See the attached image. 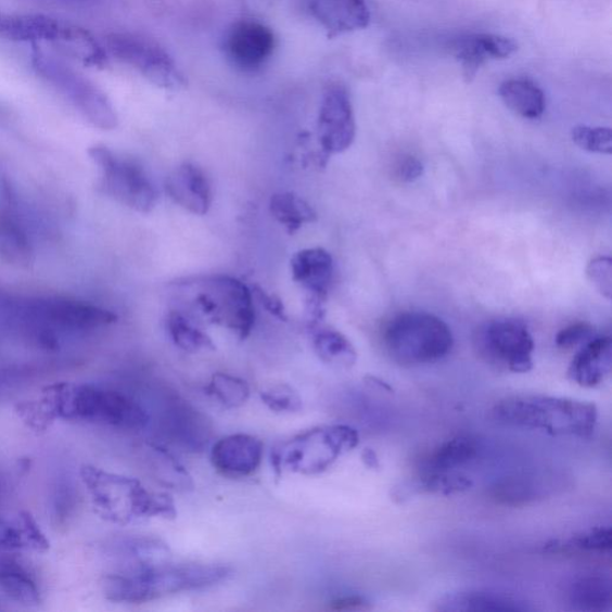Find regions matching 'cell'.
Segmentation results:
<instances>
[{"label":"cell","mask_w":612,"mask_h":612,"mask_svg":"<svg viewBox=\"0 0 612 612\" xmlns=\"http://www.w3.org/2000/svg\"><path fill=\"white\" fill-rule=\"evenodd\" d=\"M35 405L49 425L55 419H63L140 431L151 422L148 409L132 396L91 384L51 385Z\"/></svg>","instance_id":"obj_1"},{"label":"cell","mask_w":612,"mask_h":612,"mask_svg":"<svg viewBox=\"0 0 612 612\" xmlns=\"http://www.w3.org/2000/svg\"><path fill=\"white\" fill-rule=\"evenodd\" d=\"M80 477L93 509L113 524L124 526L152 517L174 520L178 515L169 494L151 492L138 479L92 466L81 467Z\"/></svg>","instance_id":"obj_2"},{"label":"cell","mask_w":612,"mask_h":612,"mask_svg":"<svg viewBox=\"0 0 612 612\" xmlns=\"http://www.w3.org/2000/svg\"><path fill=\"white\" fill-rule=\"evenodd\" d=\"M231 575L232 569L220 564L169 562L155 569L110 574L103 582V591L112 602L140 604L214 586Z\"/></svg>","instance_id":"obj_3"},{"label":"cell","mask_w":612,"mask_h":612,"mask_svg":"<svg viewBox=\"0 0 612 612\" xmlns=\"http://www.w3.org/2000/svg\"><path fill=\"white\" fill-rule=\"evenodd\" d=\"M492 413L503 425L543 431L554 437H591L598 420V409L591 403L546 395L506 397Z\"/></svg>","instance_id":"obj_4"},{"label":"cell","mask_w":612,"mask_h":612,"mask_svg":"<svg viewBox=\"0 0 612 612\" xmlns=\"http://www.w3.org/2000/svg\"><path fill=\"white\" fill-rule=\"evenodd\" d=\"M384 348L395 362L413 368L438 362L454 348L451 329L429 313L399 314L386 324Z\"/></svg>","instance_id":"obj_5"},{"label":"cell","mask_w":612,"mask_h":612,"mask_svg":"<svg viewBox=\"0 0 612 612\" xmlns=\"http://www.w3.org/2000/svg\"><path fill=\"white\" fill-rule=\"evenodd\" d=\"M358 444L359 434L350 426L316 428L277 446L270 459L277 475L285 470L302 475H319L341 456L356 449Z\"/></svg>","instance_id":"obj_6"},{"label":"cell","mask_w":612,"mask_h":612,"mask_svg":"<svg viewBox=\"0 0 612 612\" xmlns=\"http://www.w3.org/2000/svg\"><path fill=\"white\" fill-rule=\"evenodd\" d=\"M0 35L9 40L33 46L42 42L55 44L66 54L91 67L102 68L109 64L107 51L90 31L51 16H0Z\"/></svg>","instance_id":"obj_7"},{"label":"cell","mask_w":612,"mask_h":612,"mask_svg":"<svg viewBox=\"0 0 612 612\" xmlns=\"http://www.w3.org/2000/svg\"><path fill=\"white\" fill-rule=\"evenodd\" d=\"M31 65L47 84L62 93L93 126L112 131L119 125L117 114L107 95L86 76L61 59L34 46Z\"/></svg>","instance_id":"obj_8"},{"label":"cell","mask_w":612,"mask_h":612,"mask_svg":"<svg viewBox=\"0 0 612 612\" xmlns=\"http://www.w3.org/2000/svg\"><path fill=\"white\" fill-rule=\"evenodd\" d=\"M196 288L193 305L212 324L229 329L240 340L248 337L255 324L253 291L241 280L217 275L191 282Z\"/></svg>","instance_id":"obj_9"},{"label":"cell","mask_w":612,"mask_h":612,"mask_svg":"<svg viewBox=\"0 0 612 612\" xmlns=\"http://www.w3.org/2000/svg\"><path fill=\"white\" fill-rule=\"evenodd\" d=\"M89 155L100 173L101 191L124 206L150 214L158 203V191L139 163L116 155L104 145H95Z\"/></svg>","instance_id":"obj_10"},{"label":"cell","mask_w":612,"mask_h":612,"mask_svg":"<svg viewBox=\"0 0 612 612\" xmlns=\"http://www.w3.org/2000/svg\"><path fill=\"white\" fill-rule=\"evenodd\" d=\"M476 346L482 357L500 369L526 373L534 368V337L522 320L488 322L480 329Z\"/></svg>","instance_id":"obj_11"},{"label":"cell","mask_w":612,"mask_h":612,"mask_svg":"<svg viewBox=\"0 0 612 612\" xmlns=\"http://www.w3.org/2000/svg\"><path fill=\"white\" fill-rule=\"evenodd\" d=\"M105 41L117 61L136 68L152 85L168 90H180L187 86L171 55L157 42L123 33L111 34Z\"/></svg>","instance_id":"obj_12"},{"label":"cell","mask_w":612,"mask_h":612,"mask_svg":"<svg viewBox=\"0 0 612 612\" xmlns=\"http://www.w3.org/2000/svg\"><path fill=\"white\" fill-rule=\"evenodd\" d=\"M157 431L163 439L188 452L206 449L214 425L199 409L179 395L167 394L157 411Z\"/></svg>","instance_id":"obj_13"},{"label":"cell","mask_w":612,"mask_h":612,"mask_svg":"<svg viewBox=\"0 0 612 612\" xmlns=\"http://www.w3.org/2000/svg\"><path fill=\"white\" fill-rule=\"evenodd\" d=\"M277 46L272 29L256 20L233 22L222 38L227 61L242 73L260 71L272 58Z\"/></svg>","instance_id":"obj_14"},{"label":"cell","mask_w":612,"mask_h":612,"mask_svg":"<svg viewBox=\"0 0 612 612\" xmlns=\"http://www.w3.org/2000/svg\"><path fill=\"white\" fill-rule=\"evenodd\" d=\"M355 112L348 90L341 85L329 86L322 98L317 136L326 158L343 153L356 139Z\"/></svg>","instance_id":"obj_15"},{"label":"cell","mask_w":612,"mask_h":612,"mask_svg":"<svg viewBox=\"0 0 612 612\" xmlns=\"http://www.w3.org/2000/svg\"><path fill=\"white\" fill-rule=\"evenodd\" d=\"M517 51L518 43L514 40L496 34H470L450 43V52L461 64L467 84H472L487 62L502 61Z\"/></svg>","instance_id":"obj_16"},{"label":"cell","mask_w":612,"mask_h":612,"mask_svg":"<svg viewBox=\"0 0 612 612\" xmlns=\"http://www.w3.org/2000/svg\"><path fill=\"white\" fill-rule=\"evenodd\" d=\"M264 443L251 434H232L220 439L211 451V462L224 476L240 479L253 475L260 467Z\"/></svg>","instance_id":"obj_17"},{"label":"cell","mask_w":612,"mask_h":612,"mask_svg":"<svg viewBox=\"0 0 612 612\" xmlns=\"http://www.w3.org/2000/svg\"><path fill=\"white\" fill-rule=\"evenodd\" d=\"M166 192L175 204L195 216H205L214 200L205 171L196 164L184 162L167 178Z\"/></svg>","instance_id":"obj_18"},{"label":"cell","mask_w":612,"mask_h":612,"mask_svg":"<svg viewBox=\"0 0 612 612\" xmlns=\"http://www.w3.org/2000/svg\"><path fill=\"white\" fill-rule=\"evenodd\" d=\"M308 8L329 39L365 29L371 21L367 0H308Z\"/></svg>","instance_id":"obj_19"},{"label":"cell","mask_w":612,"mask_h":612,"mask_svg":"<svg viewBox=\"0 0 612 612\" xmlns=\"http://www.w3.org/2000/svg\"><path fill=\"white\" fill-rule=\"evenodd\" d=\"M291 273L306 296L327 299L334 276L333 257L320 246L299 251L291 258Z\"/></svg>","instance_id":"obj_20"},{"label":"cell","mask_w":612,"mask_h":612,"mask_svg":"<svg viewBox=\"0 0 612 612\" xmlns=\"http://www.w3.org/2000/svg\"><path fill=\"white\" fill-rule=\"evenodd\" d=\"M612 368L610 336H594L576 353L569 368L570 380L584 387L603 383Z\"/></svg>","instance_id":"obj_21"},{"label":"cell","mask_w":612,"mask_h":612,"mask_svg":"<svg viewBox=\"0 0 612 612\" xmlns=\"http://www.w3.org/2000/svg\"><path fill=\"white\" fill-rule=\"evenodd\" d=\"M480 445L469 435H457L435 447L420 463L419 473H449L477 457Z\"/></svg>","instance_id":"obj_22"},{"label":"cell","mask_w":612,"mask_h":612,"mask_svg":"<svg viewBox=\"0 0 612 612\" xmlns=\"http://www.w3.org/2000/svg\"><path fill=\"white\" fill-rule=\"evenodd\" d=\"M437 611H527L530 608L520 599L490 591H461L439 599Z\"/></svg>","instance_id":"obj_23"},{"label":"cell","mask_w":612,"mask_h":612,"mask_svg":"<svg viewBox=\"0 0 612 612\" xmlns=\"http://www.w3.org/2000/svg\"><path fill=\"white\" fill-rule=\"evenodd\" d=\"M499 97L506 107L525 119H538L546 111V97L534 80L510 78L499 87Z\"/></svg>","instance_id":"obj_24"},{"label":"cell","mask_w":612,"mask_h":612,"mask_svg":"<svg viewBox=\"0 0 612 612\" xmlns=\"http://www.w3.org/2000/svg\"><path fill=\"white\" fill-rule=\"evenodd\" d=\"M49 548V539L30 513L21 512L13 520L0 518V551L22 549L41 551Z\"/></svg>","instance_id":"obj_25"},{"label":"cell","mask_w":612,"mask_h":612,"mask_svg":"<svg viewBox=\"0 0 612 612\" xmlns=\"http://www.w3.org/2000/svg\"><path fill=\"white\" fill-rule=\"evenodd\" d=\"M473 482L462 474L449 473H419V476L404 482L396 487L394 499L404 502L420 494H451L462 493L472 488Z\"/></svg>","instance_id":"obj_26"},{"label":"cell","mask_w":612,"mask_h":612,"mask_svg":"<svg viewBox=\"0 0 612 612\" xmlns=\"http://www.w3.org/2000/svg\"><path fill=\"white\" fill-rule=\"evenodd\" d=\"M569 599L575 610L609 611L612 603L611 582L602 574L581 575L571 583Z\"/></svg>","instance_id":"obj_27"},{"label":"cell","mask_w":612,"mask_h":612,"mask_svg":"<svg viewBox=\"0 0 612 612\" xmlns=\"http://www.w3.org/2000/svg\"><path fill=\"white\" fill-rule=\"evenodd\" d=\"M145 450L153 479L161 485L180 492L194 488L190 473L166 447L156 443H148Z\"/></svg>","instance_id":"obj_28"},{"label":"cell","mask_w":612,"mask_h":612,"mask_svg":"<svg viewBox=\"0 0 612 612\" xmlns=\"http://www.w3.org/2000/svg\"><path fill=\"white\" fill-rule=\"evenodd\" d=\"M313 347L316 356L334 368L349 369L355 367L358 355L350 341L332 328L322 324L313 329Z\"/></svg>","instance_id":"obj_29"},{"label":"cell","mask_w":612,"mask_h":612,"mask_svg":"<svg viewBox=\"0 0 612 612\" xmlns=\"http://www.w3.org/2000/svg\"><path fill=\"white\" fill-rule=\"evenodd\" d=\"M269 212L289 234L296 233L304 224L315 222V209L299 195L292 192L276 193L270 197Z\"/></svg>","instance_id":"obj_30"},{"label":"cell","mask_w":612,"mask_h":612,"mask_svg":"<svg viewBox=\"0 0 612 612\" xmlns=\"http://www.w3.org/2000/svg\"><path fill=\"white\" fill-rule=\"evenodd\" d=\"M0 590L22 604L35 605L41 602L37 582L25 568L13 560H0Z\"/></svg>","instance_id":"obj_31"},{"label":"cell","mask_w":612,"mask_h":612,"mask_svg":"<svg viewBox=\"0 0 612 612\" xmlns=\"http://www.w3.org/2000/svg\"><path fill=\"white\" fill-rule=\"evenodd\" d=\"M128 560L123 571H144L171 562V551L167 544L155 537H139L124 545Z\"/></svg>","instance_id":"obj_32"},{"label":"cell","mask_w":612,"mask_h":612,"mask_svg":"<svg viewBox=\"0 0 612 612\" xmlns=\"http://www.w3.org/2000/svg\"><path fill=\"white\" fill-rule=\"evenodd\" d=\"M167 329L175 346L188 353L215 350L214 341L196 324L190 315L171 310L167 317Z\"/></svg>","instance_id":"obj_33"},{"label":"cell","mask_w":612,"mask_h":612,"mask_svg":"<svg viewBox=\"0 0 612 612\" xmlns=\"http://www.w3.org/2000/svg\"><path fill=\"white\" fill-rule=\"evenodd\" d=\"M556 554L604 556L612 549V532L610 526H599L568 540H557L546 547Z\"/></svg>","instance_id":"obj_34"},{"label":"cell","mask_w":612,"mask_h":612,"mask_svg":"<svg viewBox=\"0 0 612 612\" xmlns=\"http://www.w3.org/2000/svg\"><path fill=\"white\" fill-rule=\"evenodd\" d=\"M31 254L28 234L17 219L8 212L0 215V257L9 264L27 265Z\"/></svg>","instance_id":"obj_35"},{"label":"cell","mask_w":612,"mask_h":612,"mask_svg":"<svg viewBox=\"0 0 612 612\" xmlns=\"http://www.w3.org/2000/svg\"><path fill=\"white\" fill-rule=\"evenodd\" d=\"M205 391L226 408L242 407L251 396L248 383L239 377L221 372L212 375Z\"/></svg>","instance_id":"obj_36"},{"label":"cell","mask_w":612,"mask_h":612,"mask_svg":"<svg viewBox=\"0 0 612 612\" xmlns=\"http://www.w3.org/2000/svg\"><path fill=\"white\" fill-rule=\"evenodd\" d=\"M262 401L276 413H298L303 409V399L298 392L289 384H277L260 393Z\"/></svg>","instance_id":"obj_37"},{"label":"cell","mask_w":612,"mask_h":612,"mask_svg":"<svg viewBox=\"0 0 612 612\" xmlns=\"http://www.w3.org/2000/svg\"><path fill=\"white\" fill-rule=\"evenodd\" d=\"M572 139L575 145L585 151L600 155L612 153V132L608 127L575 126L572 129Z\"/></svg>","instance_id":"obj_38"},{"label":"cell","mask_w":612,"mask_h":612,"mask_svg":"<svg viewBox=\"0 0 612 612\" xmlns=\"http://www.w3.org/2000/svg\"><path fill=\"white\" fill-rule=\"evenodd\" d=\"M587 279L595 289L607 299L612 296V262L608 256H598L588 263L586 268Z\"/></svg>","instance_id":"obj_39"},{"label":"cell","mask_w":612,"mask_h":612,"mask_svg":"<svg viewBox=\"0 0 612 612\" xmlns=\"http://www.w3.org/2000/svg\"><path fill=\"white\" fill-rule=\"evenodd\" d=\"M595 336V328L591 324L579 322L561 329L556 337L559 348L571 349L584 345Z\"/></svg>","instance_id":"obj_40"},{"label":"cell","mask_w":612,"mask_h":612,"mask_svg":"<svg viewBox=\"0 0 612 612\" xmlns=\"http://www.w3.org/2000/svg\"><path fill=\"white\" fill-rule=\"evenodd\" d=\"M255 297L258 302L262 303L264 308L269 313L272 314L277 319L280 321L288 322V316L284 304H282L281 299L276 296V294H270L266 292L263 288L255 286L254 292Z\"/></svg>","instance_id":"obj_41"},{"label":"cell","mask_w":612,"mask_h":612,"mask_svg":"<svg viewBox=\"0 0 612 612\" xmlns=\"http://www.w3.org/2000/svg\"><path fill=\"white\" fill-rule=\"evenodd\" d=\"M329 609L334 611H362L371 609L368 600L359 596L340 597L329 603Z\"/></svg>","instance_id":"obj_42"},{"label":"cell","mask_w":612,"mask_h":612,"mask_svg":"<svg viewBox=\"0 0 612 612\" xmlns=\"http://www.w3.org/2000/svg\"><path fill=\"white\" fill-rule=\"evenodd\" d=\"M422 174V163L415 157L405 158L397 168L398 178L405 182H413L421 178Z\"/></svg>","instance_id":"obj_43"},{"label":"cell","mask_w":612,"mask_h":612,"mask_svg":"<svg viewBox=\"0 0 612 612\" xmlns=\"http://www.w3.org/2000/svg\"><path fill=\"white\" fill-rule=\"evenodd\" d=\"M361 459L365 466L370 469H380V458L372 449H365L361 454Z\"/></svg>","instance_id":"obj_44"},{"label":"cell","mask_w":612,"mask_h":612,"mask_svg":"<svg viewBox=\"0 0 612 612\" xmlns=\"http://www.w3.org/2000/svg\"><path fill=\"white\" fill-rule=\"evenodd\" d=\"M0 16H2V15H0Z\"/></svg>","instance_id":"obj_45"}]
</instances>
